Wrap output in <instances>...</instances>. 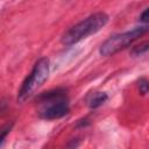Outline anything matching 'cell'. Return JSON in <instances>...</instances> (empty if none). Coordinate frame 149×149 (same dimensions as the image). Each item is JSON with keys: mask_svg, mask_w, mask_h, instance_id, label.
I'll return each instance as SVG.
<instances>
[{"mask_svg": "<svg viewBox=\"0 0 149 149\" xmlns=\"http://www.w3.org/2000/svg\"><path fill=\"white\" fill-rule=\"evenodd\" d=\"M38 116L44 120L61 119L69 113V98L65 88H54L37 98Z\"/></svg>", "mask_w": 149, "mask_h": 149, "instance_id": "1", "label": "cell"}, {"mask_svg": "<svg viewBox=\"0 0 149 149\" xmlns=\"http://www.w3.org/2000/svg\"><path fill=\"white\" fill-rule=\"evenodd\" d=\"M108 22V15L104 12L94 13L77 24L72 26L62 36V43L64 45H72L78 43L80 40L98 33Z\"/></svg>", "mask_w": 149, "mask_h": 149, "instance_id": "2", "label": "cell"}, {"mask_svg": "<svg viewBox=\"0 0 149 149\" xmlns=\"http://www.w3.org/2000/svg\"><path fill=\"white\" fill-rule=\"evenodd\" d=\"M49 70H50V63L48 58L42 57L35 63L30 74L24 79L19 91L17 100L20 102L28 99L40 86L43 85V83L47 80L49 76Z\"/></svg>", "mask_w": 149, "mask_h": 149, "instance_id": "3", "label": "cell"}, {"mask_svg": "<svg viewBox=\"0 0 149 149\" xmlns=\"http://www.w3.org/2000/svg\"><path fill=\"white\" fill-rule=\"evenodd\" d=\"M149 31V26H141L136 27L129 31L121 33V34H115L107 38L100 47V54L102 56H111L120 50L127 48L129 44L139 40L142 35Z\"/></svg>", "mask_w": 149, "mask_h": 149, "instance_id": "4", "label": "cell"}, {"mask_svg": "<svg viewBox=\"0 0 149 149\" xmlns=\"http://www.w3.org/2000/svg\"><path fill=\"white\" fill-rule=\"evenodd\" d=\"M107 99H108V97L105 92H95V93H93V95L88 100V107L90 108H98L102 104H105Z\"/></svg>", "mask_w": 149, "mask_h": 149, "instance_id": "5", "label": "cell"}, {"mask_svg": "<svg viewBox=\"0 0 149 149\" xmlns=\"http://www.w3.org/2000/svg\"><path fill=\"white\" fill-rule=\"evenodd\" d=\"M148 50H149V42H143V43H140L139 45L134 47L132 49V54L136 56V55H141Z\"/></svg>", "mask_w": 149, "mask_h": 149, "instance_id": "6", "label": "cell"}, {"mask_svg": "<svg viewBox=\"0 0 149 149\" xmlns=\"http://www.w3.org/2000/svg\"><path fill=\"white\" fill-rule=\"evenodd\" d=\"M139 91L141 94H146L149 92V80L146 78H141L139 80Z\"/></svg>", "mask_w": 149, "mask_h": 149, "instance_id": "7", "label": "cell"}, {"mask_svg": "<svg viewBox=\"0 0 149 149\" xmlns=\"http://www.w3.org/2000/svg\"><path fill=\"white\" fill-rule=\"evenodd\" d=\"M12 126H13V123H8L6 127H3V129H2V133H1V137H0V147L3 144V141H5V139H6V135L10 132V129H12Z\"/></svg>", "mask_w": 149, "mask_h": 149, "instance_id": "8", "label": "cell"}, {"mask_svg": "<svg viewBox=\"0 0 149 149\" xmlns=\"http://www.w3.org/2000/svg\"><path fill=\"white\" fill-rule=\"evenodd\" d=\"M140 20H141V22H143V23H149V7L141 14Z\"/></svg>", "mask_w": 149, "mask_h": 149, "instance_id": "9", "label": "cell"}]
</instances>
